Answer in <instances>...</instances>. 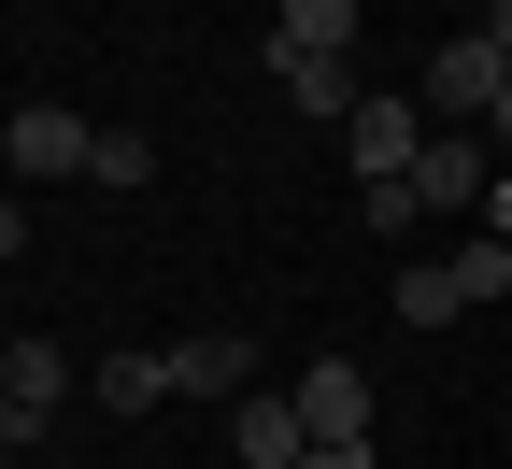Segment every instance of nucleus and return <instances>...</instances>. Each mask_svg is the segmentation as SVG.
Returning a JSON list of instances; mask_svg holds the SVG:
<instances>
[{"label": "nucleus", "instance_id": "nucleus-1", "mask_svg": "<svg viewBox=\"0 0 512 469\" xmlns=\"http://www.w3.org/2000/svg\"><path fill=\"white\" fill-rule=\"evenodd\" d=\"M498 299H512V228H470L456 256L399 271V327H456V313H498Z\"/></svg>", "mask_w": 512, "mask_h": 469}, {"label": "nucleus", "instance_id": "nucleus-2", "mask_svg": "<svg viewBox=\"0 0 512 469\" xmlns=\"http://www.w3.org/2000/svg\"><path fill=\"white\" fill-rule=\"evenodd\" d=\"M498 86H512V43H498V29H456V43L427 57V114H441V128H484Z\"/></svg>", "mask_w": 512, "mask_h": 469}, {"label": "nucleus", "instance_id": "nucleus-3", "mask_svg": "<svg viewBox=\"0 0 512 469\" xmlns=\"http://www.w3.org/2000/svg\"><path fill=\"white\" fill-rule=\"evenodd\" d=\"M86 143H100V128H86L72 100H29V114H0V171H29V185H72V171H86Z\"/></svg>", "mask_w": 512, "mask_h": 469}, {"label": "nucleus", "instance_id": "nucleus-4", "mask_svg": "<svg viewBox=\"0 0 512 469\" xmlns=\"http://www.w3.org/2000/svg\"><path fill=\"white\" fill-rule=\"evenodd\" d=\"M342 157H356V185H384V171H413V157H427V100H356V128H342Z\"/></svg>", "mask_w": 512, "mask_h": 469}, {"label": "nucleus", "instance_id": "nucleus-5", "mask_svg": "<svg viewBox=\"0 0 512 469\" xmlns=\"http://www.w3.org/2000/svg\"><path fill=\"white\" fill-rule=\"evenodd\" d=\"M484 171H498V143H484V128H427V157H413L427 214H470V199H484Z\"/></svg>", "mask_w": 512, "mask_h": 469}, {"label": "nucleus", "instance_id": "nucleus-6", "mask_svg": "<svg viewBox=\"0 0 512 469\" xmlns=\"http://www.w3.org/2000/svg\"><path fill=\"white\" fill-rule=\"evenodd\" d=\"M299 427H313V441H370V370H356V356H313V370H299Z\"/></svg>", "mask_w": 512, "mask_h": 469}, {"label": "nucleus", "instance_id": "nucleus-7", "mask_svg": "<svg viewBox=\"0 0 512 469\" xmlns=\"http://www.w3.org/2000/svg\"><path fill=\"white\" fill-rule=\"evenodd\" d=\"M228 441H242V469H299V455H313L299 398H271V384H242V398H228Z\"/></svg>", "mask_w": 512, "mask_h": 469}, {"label": "nucleus", "instance_id": "nucleus-8", "mask_svg": "<svg viewBox=\"0 0 512 469\" xmlns=\"http://www.w3.org/2000/svg\"><path fill=\"white\" fill-rule=\"evenodd\" d=\"M0 398H15L29 427H57V413H72V356H57V342H0Z\"/></svg>", "mask_w": 512, "mask_h": 469}, {"label": "nucleus", "instance_id": "nucleus-9", "mask_svg": "<svg viewBox=\"0 0 512 469\" xmlns=\"http://www.w3.org/2000/svg\"><path fill=\"white\" fill-rule=\"evenodd\" d=\"M271 72H285V100H299V128H356V57H271Z\"/></svg>", "mask_w": 512, "mask_h": 469}, {"label": "nucleus", "instance_id": "nucleus-10", "mask_svg": "<svg viewBox=\"0 0 512 469\" xmlns=\"http://www.w3.org/2000/svg\"><path fill=\"white\" fill-rule=\"evenodd\" d=\"M242 384H256V342H228V327H214V342H171V398H214V413H228Z\"/></svg>", "mask_w": 512, "mask_h": 469}, {"label": "nucleus", "instance_id": "nucleus-11", "mask_svg": "<svg viewBox=\"0 0 512 469\" xmlns=\"http://www.w3.org/2000/svg\"><path fill=\"white\" fill-rule=\"evenodd\" d=\"M356 0H285V15H271V57H356Z\"/></svg>", "mask_w": 512, "mask_h": 469}, {"label": "nucleus", "instance_id": "nucleus-12", "mask_svg": "<svg viewBox=\"0 0 512 469\" xmlns=\"http://www.w3.org/2000/svg\"><path fill=\"white\" fill-rule=\"evenodd\" d=\"M100 413H157V398H171V356H100Z\"/></svg>", "mask_w": 512, "mask_h": 469}, {"label": "nucleus", "instance_id": "nucleus-13", "mask_svg": "<svg viewBox=\"0 0 512 469\" xmlns=\"http://www.w3.org/2000/svg\"><path fill=\"white\" fill-rule=\"evenodd\" d=\"M86 185H114V199L157 185V143H143V128H100V143H86Z\"/></svg>", "mask_w": 512, "mask_h": 469}, {"label": "nucleus", "instance_id": "nucleus-14", "mask_svg": "<svg viewBox=\"0 0 512 469\" xmlns=\"http://www.w3.org/2000/svg\"><path fill=\"white\" fill-rule=\"evenodd\" d=\"M356 214L399 242V228H427V185H413V171H384V185H356Z\"/></svg>", "mask_w": 512, "mask_h": 469}, {"label": "nucleus", "instance_id": "nucleus-15", "mask_svg": "<svg viewBox=\"0 0 512 469\" xmlns=\"http://www.w3.org/2000/svg\"><path fill=\"white\" fill-rule=\"evenodd\" d=\"M299 469H370V441H313V455H299Z\"/></svg>", "mask_w": 512, "mask_h": 469}, {"label": "nucleus", "instance_id": "nucleus-16", "mask_svg": "<svg viewBox=\"0 0 512 469\" xmlns=\"http://www.w3.org/2000/svg\"><path fill=\"white\" fill-rule=\"evenodd\" d=\"M0 256H29V214H15V199H0Z\"/></svg>", "mask_w": 512, "mask_h": 469}, {"label": "nucleus", "instance_id": "nucleus-17", "mask_svg": "<svg viewBox=\"0 0 512 469\" xmlns=\"http://www.w3.org/2000/svg\"><path fill=\"white\" fill-rule=\"evenodd\" d=\"M484 143H498V157H512V86H498V114H484Z\"/></svg>", "mask_w": 512, "mask_h": 469}, {"label": "nucleus", "instance_id": "nucleus-18", "mask_svg": "<svg viewBox=\"0 0 512 469\" xmlns=\"http://www.w3.org/2000/svg\"><path fill=\"white\" fill-rule=\"evenodd\" d=\"M15 441H29V413H15V398H0V455H15Z\"/></svg>", "mask_w": 512, "mask_h": 469}, {"label": "nucleus", "instance_id": "nucleus-19", "mask_svg": "<svg viewBox=\"0 0 512 469\" xmlns=\"http://www.w3.org/2000/svg\"><path fill=\"white\" fill-rule=\"evenodd\" d=\"M484 29H498V43H512V0H484Z\"/></svg>", "mask_w": 512, "mask_h": 469}, {"label": "nucleus", "instance_id": "nucleus-20", "mask_svg": "<svg viewBox=\"0 0 512 469\" xmlns=\"http://www.w3.org/2000/svg\"><path fill=\"white\" fill-rule=\"evenodd\" d=\"M498 228H512V185H498Z\"/></svg>", "mask_w": 512, "mask_h": 469}]
</instances>
